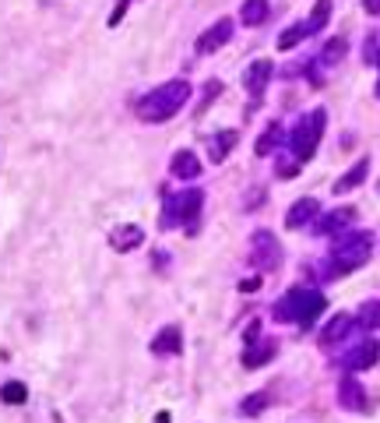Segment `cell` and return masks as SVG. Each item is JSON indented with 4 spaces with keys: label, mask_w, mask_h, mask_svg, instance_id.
Wrapping results in <instances>:
<instances>
[{
    "label": "cell",
    "mask_w": 380,
    "mask_h": 423,
    "mask_svg": "<svg viewBox=\"0 0 380 423\" xmlns=\"http://www.w3.org/2000/svg\"><path fill=\"white\" fill-rule=\"evenodd\" d=\"M187 99H190V82L173 78V82L152 89V92L138 103V117H141L145 124H162V120L176 117V113L187 106Z\"/></svg>",
    "instance_id": "cell-1"
},
{
    "label": "cell",
    "mask_w": 380,
    "mask_h": 423,
    "mask_svg": "<svg viewBox=\"0 0 380 423\" xmlns=\"http://www.w3.org/2000/svg\"><path fill=\"white\" fill-rule=\"evenodd\" d=\"M324 307H327L324 293H317V289H289V293L275 304V321L310 325V321H313Z\"/></svg>",
    "instance_id": "cell-2"
},
{
    "label": "cell",
    "mask_w": 380,
    "mask_h": 423,
    "mask_svg": "<svg viewBox=\"0 0 380 423\" xmlns=\"http://www.w3.org/2000/svg\"><path fill=\"white\" fill-rule=\"evenodd\" d=\"M324 127H327V113H324V110H313V113H306L303 120H296L289 145H292V152H296L299 162H306V159L317 152V145H320V138H324Z\"/></svg>",
    "instance_id": "cell-3"
},
{
    "label": "cell",
    "mask_w": 380,
    "mask_h": 423,
    "mask_svg": "<svg viewBox=\"0 0 380 423\" xmlns=\"http://www.w3.org/2000/svg\"><path fill=\"white\" fill-rule=\"evenodd\" d=\"M369 247H373V237H369V233H355V230H352V233L338 237L334 247H331L334 272H352V268L366 265V261H369Z\"/></svg>",
    "instance_id": "cell-4"
},
{
    "label": "cell",
    "mask_w": 380,
    "mask_h": 423,
    "mask_svg": "<svg viewBox=\"0 0 380 423\" xmlns=\"http://www.w3.org/2000/svg\"><path fill=\"white\" fill-rule=\"evenodd\" d=\"M204 204V190L190 187V190H180V194H169L166 197V212H162V226L173 230L180 223H194L197 219V212Z\"/></svg>",
    "instance_id": "cell-5"
},
{
    "label": "cell",
    "mask_w": 380,
    "mask_h": 423,
    "mask_svg": "<svg viewBox=\"0 0 380 423\" xmlns=\"http://www.w3.org/2000/svg\"><path fill=\"white\" fill-rule=\"evenodd\" d=\"M250 244H254V265H257L261 272H264V268H268V272H275V268L282 265V251H278V240H275L268 230H257Z\"/></svg>",
    "instance_id": "cell-6"
},
{
    "label": "cell",
    "mask_w": 380,
    "mask_h": 423,
    "mask_svg": "<svg viewBox=\"0 0 380 423\" xmlns=\"http://www.w3.org/2000/svg\"><path fill=\"white\" fill-rule=\"evenodd\" d=\"M232 39V18H218L208 32H201L197 36V43H194V50L201 53V57H208V53H215V50H222L225 43Z\"/></svg>",
    "instance_id": "cell-7"
},
{
    "label": "cell",
    "mask_w": 380,
    "mask_h": 423,
    "mask_svg": "<svg viewBox=\"0 0 380 423\" xmlns=\"http://www.w3.org/2000/svg\"><path fill=\"white\" fill-rule=\"evenodd\" d=\"M376 356H380V342H376V339H362V342L352 346L345 356H338V363L348 367V370H366V367L376 363Z\"/></svg>",
    "instance_id": "cell-8"
},
{
    "label": "cell",
    "mask_w": 380,
    "mask_h": 423,
    "mask_svg": "<svg viewBox=\"0 0 380 423\" xmlns=\"http://www.w3.org/2000/svg\"><path fill=\"white\" fill-rule=\"evenodd\" d=\"M317 216H320V201H317V197H299V201L285 212V226H289V230H296V226L313 223Z\"/></svg>",
    "instance_id": "cell-9"
},
{
    "label": "cell",
    "mask_w": 380,
    "mask_h": 423,
    "mask_svg": "<svg viewBox=\"0 0 380 423\" xmlns=\"http://www.w3.org/2000/svg\"><path fill=\"white\" fill-rule=\"evenodd\" d=\"M271 74H275V64H271V60H254V64L247 67V74H243V85H247V92L257 99V96L268 89Z\"/></svg>",
    "instance_id": "cell-10"
},
{
    "label": "cell",
    "mask_w": 380,
    "mask_h": 423,
    "mask_svg": "<svg viewBox=\"0 0 380 423\" xmlns=\"http://www.w3.org/2000/svg\"><path fill=\"white\" fill-rule=\"evenodd\" d=\"M180 349H183V332H180L176 325L162 328V332L152 339V353H155V356H173V353H180Z\"/></svg>",
    "instance_id": "cell-11"
},
{
    "label": "cell",
    "mask_w": 380,
    "mask_h": 423,
    "mask_svg": "<svg viewBox=\"0 0 380 423\" xmlns=\"http://www.w3.org/2000/svg\"><path fill=\"white\" fill-rule=\"evenodd\" d=\"M348 223H355V208H334V212H327V216L317 223V233L334 237V233L348 230Z\"/></svg>",
    "instance_id": "cell-12"
},
{
    "label": "cell",
    "mask_w": 380,
    "mask_h": 423,
    "mask_svg": "<svg viewBox=\"0 0 380 423\" xmlns=\"http://www.w3.org/2000/svg\"><path fill=\"white\" fill-rule=\"evenodd\" d=\"M110 244H113V251H134L138 244H145V230L141 226H117L113 233H110Z\"/></svg>",
    "instance_id": "cell-13"
},
{
    "label": "cell",
    "mask_w": 380,
    "mask_h": 423,
    "mask_svg": "<svg viewBox=\"0 0 380 423\" xmlns=\"http://www.w3.org/2000/svg\"><path fill=\"white\" fill-rule=\"evenodd\" d=\"M352 328H355L352 314H334V318L324 325V332H320V346H334V342H341L345 332H352Z\"/></svg>",
    "instance_id": "cell-14"
},
{
    "label": "cell",
    "mask_w": 380,
    "mask_h": 423,
    "mask_svg": "<svg viewBox=\"0 0 380 423\" xmlns=\"http://www.w3.org/2000/svg\"><path fill=\"white\" fill-rule=\"evenodd\" d=\"M169 169H173L176 180H194V176H201V159L194 152H176L173 162H169Z\"/></svg>",
    "instance_id": "cell-15"
},
{
    "label": "cell",
    "mask_w": 380,
    "mask_h": 423,
    "mask_svg": "<svg viewBox=\"0 0 380 423\" xmlns=\"http://www.w3.org/2000/svg\"><path fill=\"white\" fill-rule=\"evenodd\" d=\"M338 402H341V409H362L366 405V398H362V384L355 381V377H345L341 384H338Z\"/></svg>",
    "instance_id": "cell-16"
},
{
    "label": "cell",
    "mask_w": 380,
    "mask_h": 423,
    "mask_svg": "<svg viewBox=\"0 0 380 423\" xmlns=\"http://www.w3.org/2000/svg\"><path fill=\"white\" fill-rule=\"evenodd\" d=\"M236 141H240L236 131H218V134L208 141V155H211V162H222V159L236 148Z\"/></svg>",
    "instance_id": "cell-17"
},
{
    "label": "cell",
    "mask_w": 380,
    "mask_h": 423,
    "mask_svg": "<svg viewBox=\"0 0 380 423\" xmlns=\"http://www.w3.org/2000/svg\"><path fill=\"white\" fill-rule=\"evenodd\" d=\"M240 22L250 25V29L264 25L268 22V0H247V4L240 8Z\"/></svg>",
    "instance_id": "cell-18"
},
{
    "label": "cell",
    "mask_w": 380,
    "mask_h": 423,
    "mask_svg": "<svg viewBox=\"0 0 380 423\" xmlns=\"http://www.w3.org/2000/svg\"><path fill=\"white\" fill-rule=\"evenodd\" d=\"M366 173H369V159H359V162H355L338 183H334V194H348L352 187H359V183L366 180Z\"/></svg>",
    "instance_id": "cell-19"
},
{
    "label": "cell",
    "mask_w": 380,
    "mask_h": 423,
    "mask_svg": "<svg viewBox=\"0 0 380 423\" xmlns=\"http://www.w3.org/2000/svg\"><path fill=\"white\" fill-rule=\"evenodd\" d=\"M355 325H359L362 332H380V300H366V304L359 307Z\"/></svg>",
    "instance_id": "cell-20"
},
{
    "label": "cell",
    "mask_w": 380,
    "mask_h": 423,
    "mask_svg": "<svg viewBox=\"0 0 380 423\" xmlns=\"http://www.w3.org/2000/svg\"><path fill=\"white\" fill-rule=\"evenodd\" d=\"M275 349H278L275 342H261L257 349L250 346V349L243 353V367H250V370H254V367H261V363H268V360L275 356Z\"/></svg>",
    "instance_id": "cell-21"
},
{
    "label": "cell",
    "mask_w": 380,
    "mask_h": 423,
    "mask_svg": "<svg viewBox=\"0 0 380 423\" xmlns=\"http://www.w3.org/2000/svg\"><path fill=\"white\" fill-rule=\"evenodd\" d=\"M331 18V0H317L313 4V11H310V18L303 22L306 25V36H313V32H320V25Z\"/></svg>",
    "instance_id": "cell-22"
},
{
    "label": "cell",
    "mask_w": 380,
    "mask_h": 423,
    "mask_svg": "<svg viewBox=\"0 0 380 423\" xmlns=\"http://www.w3.org/2000/svg\"><path fill=\"white\" fill-rule=\"evenodd\" d=\"M0 398H4V402H11V405H22V402L29 398V388H25L22 381H8L4 388H0Z\"/></svg>",
    "instance_id": "cell-23"
},
{
    "label": "cell",
    "mask_w": 380,
    "mask_h": 423,
    "mask_svg": "<svg viewBox=\"0 0 380 423\" xmlns=\"http://www.w3.org/2000/svg\"><path fill=\"white\" fill-rule=\"evenodd\" d=\"M306 39V25L299 22V25H292V29H285L282 36H278V50H292V46H299Z\"/></svg>",
    "instance_id": "cell-24"
},
{
    "label": "cell",
    "mask_w": 380,
    "mask_h": 423,
    "mask_svg": "<svg viewBox=\"0 0 380 423\" xmlns=\"http://www.w3.org/2000/svg\"><path fill=\"white\" fill-rule=\"evenodd\" d=\"M341 57H345V39H331V43H324L317 64H338Z\"/></svg>",
    "instance_id": "cell-25"
},
{
    "label": "cell",
    "mask_w": 380,
    "mask_h": 423,
    "mask_svg": "<svg viewBox=\"0 0 380 423\" xmlns=\"http://www.w3.org/2000/svg\"><path fill=\"white\" fill-rule=\"evenodd\" d=\"M278 134H282V127H278V124H268L264 134H261V141L254 145V152H257V155H268V152L278 145Z\"/></svg>",
    "instance_id": "cell-26"
},
{
    "label": "cell",
    "mask_w": 380,
    "mask_h": 423,
    "mask_svg": "<svg viewBox=\"0 0 380 423\" xmlns=\"http://www.w3.org/2000/svg\"><path fill=\"white\" fill-rule=\"evenodd\" d=\"M268 402H271V395H268V391H257V395H250V398L240 405V412H247V416H257V412H261Z\"/></svg>",
    "instance_id": "cell-27"
},
{
    "label": "cell",
    "mask_w": 380,
    "mask_h": 423,
    "mask_svg": "<svg viewBox=\"0 0 380 423\" xmlns=\"http://www.w3.org/2000/svg\"><path fill=\"white\" fill-rule=\"evenodd\" d=\"M218 92H222V82H208V89H204V99H201V113H204V106H208V103H211Z\"/></svg>",
    "instance_id": "cell-28"
},
{
    "label": "cell",
    "mask_w": 380,
    "mask_h": 423,
    "mask_svg": "<svg viewBox=\"0 0 380 423\" xmlns=\"http://www.w3.org/2000/svg\"><path fill=\"white\" fill-rule=\"evenodd\" d=\"M243 342H247V346L261 342V321H250V325H247V335H243Z\"/></svg>",
    "instance_id": "cell-29"
},
{
    "label": "cell",
    "mask_w": 380,
    "mask_h": 423,
    "mask_svg": "<svg viewBox=\"0 0 380 423\" xmlns=\"http://www.w3.org/2000/svg\"><path fill=\"white\" fill-rule=\"evenodd\" d=\"M292 173H299V162H289V159H282V162H278V176H292Z\"/></svg>",
    "instance_id": "cell-30"
},
{
    "label": "cell",
    "mask_w": 380,
    "mask_h": 423,
    "mask_svg": "<svg viewBox=\"0 0 380 423\" xmlns=\"http://www.w3.org/2000/svg\"><path fill=\"white\" fill-rule=\"evenodd\" d=\"M240 289H243V293H254V289H261V279H243Z\"/></svg>",
    "instance_id": "cell-31"
},
{
    "label": "cell",
    "mask_w": 380,
    "mask_h": 423,
    "mask_svg": "<svg viewBox=\"0 0 380 423\" xmlns=\"http://www.w3.org/2000/svg\"><path fill=\"white\" fill-rule=\"evenodd\" d=\"M362 8L366 15H380V0H362Z\"/></svg>",
    "instance_id": "cell-32"
},
{
    "label": "cell",
    "mask_w": 380,
    "mask_h": 423,
    "mask_svg": "<svg viewBox=\"0 0 380 423\" xmlns=\"http://www.w3.org/2000/svg\"><path fill=\"white\" fill-rule=\"evenodd\" d=\"M376 96H380V85H376Z\"/></svg>",
    "instance_id": "cell-33"
}]
</instances>
